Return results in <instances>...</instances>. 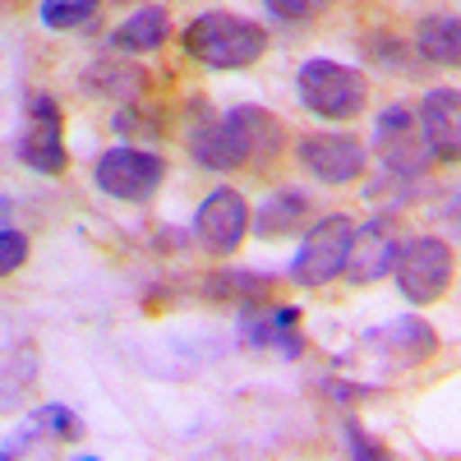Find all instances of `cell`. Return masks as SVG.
Here are the masks:
<instances>
[{"instance_id":"6da1fadb","label":"cell","mask_w":461,"mask_h":461,"mask_svg":"<svg viewBox=\"0 0 461 461\" xmlns=\"http://www.w3.org/2000/svg\"><path fill=\"white\" fill-rule=\"evenodd\" d=\"M286 125L263 106H230L212 115L208 102H194L185 115V148L203 171H263L282 158Z\"/></svg>"},{"instance_id":"7a4b0ae2","label":"cell","mask_w":461,"mask_h":461,"mask_svg":"<svg viewBox=\"0 0 461 461\" xmlns=\"http://www.w3.org/2000/svg\"><path fill=\"white\" fill-rule=\"evenodd\" d=\"M180 47L208 69H249L267 51V28L236 10H203L185 23Z\"/></svg>"},{"instance_id":"3957f363","label":"cell","mask_w":461,"mask_h":461,"mask_svg":"<svg viewBox=\"0 0 461 461\" xmlns=\"http://www.w3.org/2000/svg\"><path fill=\"white\" fill-rule=\"evenodd\" d=\"M295 97L300 106L319 115V121H356L369 106V79L356 69V65H341V60H328V56H314L304 60L300 74H295Z\"/></svg>"},{"instance_id":"277c9868","label":"cell","mask_w":461,"mask_h":461,"mask_svg":"<svg viewBox=\"0 0 461 461\" xmlns=\"http://www.w3.org/2000/svg\"><path fill=\"white\" fill-rule=\"evenodd\" d=\"M351 240H356V217L351 212H328L310 226L304 245L291 258V282L304 291H328L332 282L346 277V258H351Z\"/></svg>"},{"instance_id":"5b68a950","label":"cell","mask_w":461,"mask_h":461,"mask_svg":"<svg viewBox=\"0 0 461 461\" xmlns=\"http://www.w3.org/2000/svg\"><path fill=\"white\" fill-rule=\"evenodd\" d=\"M397 291L411 300V304H438L447 291H452V277H456V254L443 236H406L402 249H397Z\"/></svg>"},{"instance_id":"8992f818","label":"cell","mask_w":461,"mask_h":461,"mask_svg":"<svg viewBox=\"0 0 461 461\" xmlns=\"http://www.w3.org/2000/svg\"><path fill=\"white\" fill-rule=\"evenodd\" d=\"M93 185L102 189L106 199L148 203L167 185V158H162V152L139 148V143H115V148H106L102 158H97Z\"/></svg>"},{"instance_id":"52a82bcc","label":"cell","mask_w":461,"mask_h":461,"mask_svg":"<svg viewBox=\"0 0 461 461\" xmlns=\"http://www.w3.org/2000/svg\"><path fill=\"white\" fill-rule=\"evenodd\" d=\"M14 158L37 176H65L69 152H65V111L51 93H32L23 111V130L14 139Z\"/></svg>"},{"instance_id":"ba28073f","label":"cell","mask_w":461,"mask_h":461,"mask_svg":"<svg viewBox=\"0 0 461 461\" xmlns=\"http://www.w3.org/2000/svg\"><path fill=\"white\" fill-rule=\"evenodd\" d=\"M374 148H378L383 171H388L393 180H425V171L434 162L425 134H420V115L411 106H402V102H393L388 111L378 115Z\"/></svg>"},{"instance_id":"9c48e42d","label":"cell","mask_w":461,"mask_h":461,"mask_svg":"<svg viewBox=\"0 0 461 461\" xmlns=\"http://www.w3.org/2000/svg\"><path fill=\"white\" fill-rule=\"evenodd\" d=\"M189 230H194V245L203 254L230 258L245 245L249 230H254V208H249V199L240 194V189L217 185L212 194L194 208V226H189Z\"/></svg>"},{"instance_id":"30bf717a","label":"cell","mask_w":461,"mask_h":461,"mask_svg":"<svg viewBox=\"0 0 461 461\" xmlns=\"http://www.w3.org/2000/svg\"><path fill=\"white\" fill-rule=\"evenodd\" d=\"M295 162L310 171L319 185H332V189H346V185H356L369 167V148L356 139V134H304L295 143Z\"/></svg>"},{"instance_id":"8fae6325","label":"cell","mask_w":461,"mask_h":461,"mask_svg":"<svg viewBox=\"0 0 461 461\" xmlns=\"http://www.w3.org/2000/svg\"><path fill=\"white\" fill-rule=\"evenodd\" d=\"M397 249H402V236L393 217H369L356 226V240H351V258H346V282L351 286H374L383 282L397 267Z\"/></svg>"},{"instance_id":"7c38bea8","label":"cell","mask_w":461,"mask_h":461,"mask_svg":"<svg viewBox=\"0 0 461 461\" xmlns=\"http://www.w3.org/2000/svg\"><path fill=\"white\" fill-rule=\"evenodd\" d=\"M365 351H374L378 360H393L402 369H415V365H425L438 351V332L425 319L402 314V319H388L383 328H369L365 332Z\"/></svg>"},{"instance_id":"4fadbf2b","label":"cell","mask_w":461,"mask_h":461,"mask_svg":"<svg viewBox=\"0 0 461 461\" xmlns=\"http://www.w3.org/2000/svg\"><path fill=\"white\" fill-rule=\"evenodd\" d=\"M420 134H425L434 162L461 167V88H429L415 106Z\"/></svg>"},{"instance_id":"5bb4252c","label":"cell","mask_w":461,"mask_h":461,"mask_svg":"<svg viewBox=\"0 0 461 461\" xmlns=\"http://www.w3.org/2000/svg\"><path fill=\"white\" fill-rule=\"evenodd\" d=\"M295 328H300L295 304H249V310L240 314V337L249 346H273V351H282L286 360H295L304 351Z\"/></svg>"},{"instance_id":"9a60e30c","label":"cell","mask_w":461,"mask_h":461,"mask_svg":"<svg viewBox=\"0 0 461 461\" xmlns=\"http://www.w3.org/2000/svg\"><path fill=\"white\" fill-rule=\"evenodd\" d=\"M310 212H314V199L304 194V189L282 185L254 208V236L258 240H282V236H291V230H300L310 221Z\"/></svg>"},{"instance_id":"2e32d148","label":"cell","mask_w":461,"mask_h":461,"mask_svg":"<svg viewBox=\"0 0 461 461\" xmlns=\"http://www.w3.org/2000/svg\"><path fill=\"white\" fill-rule=\"evenodd\" d=\"M415 56L443 65V69H461V14L452 10H434L415 23Z\"/></svg>"},{"instance_id":"e0dca14e","label":"cell","mask_w":461,"mask_h":461,"mask_svg":"<svg viewBox=\"0 0 461 461\" xmlns=\"http://www.w3.org/2000/svg\"><path fill=\"white\" fill-rule=\"evenodd\" d=\"M171 37V14L167 5H139L121 28L111 32V47L121 56H148V51H162Z\"/></svg>"},{"instance_id":"ac0fdd59","label":"cell","mask_w":461,"mask_h":461,"mask_svg":"<svg viewBox=\"0 0 461 461\" xmlns=\"http://www.w3.org/2000/svg\"><path fill=\"white\" fill-rule=\"evenodd\" d=\"M148 88V69L134 60H97L84 69V93L93 97H115V102H139V93Z\"/></svg>"},{"instance_id":"d6986e66","label":"cell","mask_w":461,"mask_h":461,"mask_svg":"<svg viewBox=\"0 0 461 461\" xmlns=\"http://www.w3.org/2000/svg\"><path fill=\"white\" fill-rule=\"evenodd\" d=\"M199 291H208V300H240L249 310V304H267L277 295V277L273 273H236V267H226V273L203 277Z\"/></svg>"},{"instance_id":"ffe728a7","label":"cell","mask_w":461,"mask_h":461,"mask_svg":"<svg viewBox=\"0 0 461 461\" xmlns=\"http://www.w3.org/2000/svg\"><path fill=\"white\" fill-rule=\"evenodd\" d=\"M23 438H47V443H79L84 438V420L74 415L69 406L51 402V406H37L28 415V429Z\"/></svg>"},{"instance_id":"44dd1931","label":"cell","mask_w":461,"mask_h":461,"mask_svg":"<svg viewBox=\"0 0 461 461\" xmlns=\"http://www.w3.org/2000/svg\"><path fill=\"white\" fill-rule=\"evenodd\" d=\"M102 5L106 0H42L37 19H42V28H51V32H69V28L93 23Z\"/></svg>"},{"instance_id":"7402d4cb","label":"cell","mask_w":461,"mask_h":461,"mask_svg":"<svg viewBox=\"0 0 461 461\" xmlns=\"http://www.w3.org/2000/svg\"><path fill=\"white\" fill-rule=\"evenodd\" d=\"M111 130L115 134H130V143H158V134H162V121H148V106H134V102H125L121 111L111 115Z\"/></svg>"},{"instance_id":"603a6c76","label":"cell","mask_w":461,"mask_h":461,"mask_svg":"<svg viewBox=\"0 0 461 461\" xmlns=\"http://www.w3.org/2000/svg\"><path fill=\"white\" fill-rule=\"evenodd\" d=\"M332 5H337V0H263V10L277 14L282 23H314V19H323Z\"/></svg>"},{"instance_id":"cb8c5ba5","label":"cell","mask_w":461,"mask_h":461,"mask_svg":"<svg viewBox=\"0 0 461 461\" xmlns=\"http://www.w3.org/2000/svg\"><path fill=\"white\" fill-rule=\"evenodd\" d=\"M28 263V236H23V230L19 226H5V230H0V273H19V267Z\"/></svg>"},{"instance_id":"d4e9b609","label":"cell","mask_w":461,"mask_h":461,"mask_svg":"<svg viewBox=\"0 0 461 461\" xmlns=\"http://www.w3.org/2000/svg\"><path fill=\"white\" fill-rule=\"evenodd\" d=\"M341 429H346V447H351L356 456H374V461H378V456H388V447H383V443H374V438H369V434L356 425V420H346Z\"/></svg>"},{"instance_id":"484cf974","label":"cell","mask_w":461,"mask_h":461,"mask_svg":"<svg viewBox=\"0 0 461 461\" xmlns=\"http://www.w3.org/2000/svg\"><path fill=\"white\" fill-rule=\"evenodd\" d=\"M319 388L337 402V406H346V402H365V397H378V388H365V383H319Z\"/></svg>"}]
</instances>
